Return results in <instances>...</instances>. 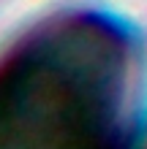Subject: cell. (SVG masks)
Returning a JSON list of instances; mask_svg holds the SVG:
<instances>
[{
    "instance_id": "6da1fadb",
    "label": "cell",
    "mask_w": 147,
    "mask_h": 149,
    "mask_svg": "<svg viewBox=\"0 0 147 149\" xmlns=\"http://www.w3.org/2000/svg\"><path fill=\"white\" fill-rule=\"evenodd\" d=\"M139 114V52L120 22L65 14L0 60V146H120Z\"/></svg>"
}]
</instances>
